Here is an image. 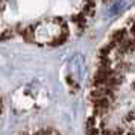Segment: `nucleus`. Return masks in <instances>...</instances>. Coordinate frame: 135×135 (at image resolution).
Returning a JSON list of instances; mask_svg holds the SVG:
<instances>
[{
    "label": "nucleus",
    "mask_w": 135,
    "mask_h": 135,
    "mask_svg": "<svg viewBox=\"0 0 135 135\" xmlns=\"http://www.w3.org/2000/svg\"><path fill=\"white\" fill-rule=\"evenodd\" d=\"M108 0H0V40L61 46L80 35Z\"/></svg>",
    "instance_id": "obj_2"
},
{
    "label": "nucleus",
    "mask_w": 135,
    "mask_h": 135,
    "mask_svg": "<svg viewBox=\"0 0 135 135\" xmlns=\"http://www.w3.org/2000/svg\"><path fill=\"white\" fill-rule=\"evenodd\" d=\"M23 135H61L59 132H56L55 129L50 128H43V129H37V131H31V132H26Z\"/></svg>",
    "instance_id": "obj_3"
},
{
    "label": "nucleus",
    "mask_w": 135,
    "mask_h": 135,
    "mask_svg": "<svg viewBox=\"0 0 135 135\" xmlns=\"http://www.w3.org/2000/svg\"><path fill=\"white\" fill-rule=\"evenodd\" d=\"M2 112H3V97L0 94V115H2Z\"/></svg>",
    "instance_id": "obj_4"
},
{
    "label": "nucleus",
    "mask_w": 135,
    "mask_h": 135,
    "mask_svg": "<svg viewBox=\"0 0 135 135\" xmlns=\"http://www.w3.org/2000/svg\"><path fill=\"white\" fill-rule=\"evenodd\" d=\"M134 17L100 47L88 91L86 135H134Z\"/></svg>",
    "instance_id": "obj_1"
}]
</instances>
